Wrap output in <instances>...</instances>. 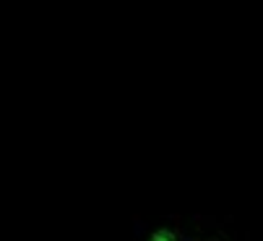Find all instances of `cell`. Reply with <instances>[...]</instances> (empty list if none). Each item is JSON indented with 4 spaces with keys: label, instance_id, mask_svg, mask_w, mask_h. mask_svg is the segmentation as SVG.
<instances>
[{
    "label": "cell",
    "instance_id": "cell-1",
    "mask_svg": "<svg viewBox=\"0 0 263 241\" xmlns=\"http://www.w3.org/2000/svg\"><path fill=\"white\" fill-rule=\"evenodd\" d=\"M148 241H177V238H175V233H172V231L162 228V231H154L152 236H148Z\"/></svg>",
    "mask_w": 263,
    "mask_h": 241
}]
</instances>
